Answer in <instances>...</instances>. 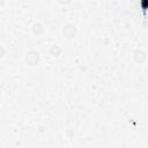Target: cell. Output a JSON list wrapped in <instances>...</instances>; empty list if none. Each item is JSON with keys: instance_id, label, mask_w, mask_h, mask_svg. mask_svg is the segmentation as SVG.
<instances>
[{"instance_id": "6da1fadb", "label": "cell", "mask_w": 148, "mask_h": 148, "mask_svg": "<svg viewBox=\"0 0 148 148\" xmlns=\"http://www.w3.org/2000/svg\"><path fill=\"white\" fill-rule=\"evenodd\" d=\"M141 6L143 9H147L148 8V0H141Z\"/></svg>"}]
</instances>
